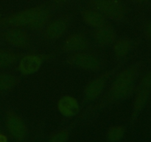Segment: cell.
Segmentation results:
<instances>
[{
    "mask_svg": "<svg viewBox=\"0 0 151 142\" xmlns=\"http://www.w3.org/2000/svg\"><path fill=\"white\" fill-rule=\"evenodd\" d=\"M139 75V69L136 66L127 67L119 73L108 92V100L111 102L122 101L132 93Z\"/></svg>",
    "mask_w": 151,
    "mask_h": 142,
    "instance_id": "obj_1",
    "label": "cell"
},
{
    "mask_svg": "<svg viewBox=\"0 0 151 142\" xmlns=\"http://www.w3.org/2000/svg\"><path fill=\"white\" fill-rule=\"evenodd\" d=\"M50 16V11L46 7H35L12 15L6 19L5 23L15 28L29 27L38 29L47 23Z\"/></svg>",
    "mask_w": 151,
    "mask_h": 142,
    "instance_id": "obj_2",
    "label": "cell"
},
{
    "mask_svg": "<svg viewBox=\"0 0 151 142\" xmlns=\"http://www.w3.org/2000/svg\"><path fill=\"white\" fill-rule=\"evenodd\" d=\"M90 4L105 17L113 20H120L125 15L124 7L119 0H90Z\"/></svg>",
    "mask_w": 151,
    "mask_h": 142,
    "instance_id": "obj_3",
    "label": "cell"
},
{
    "mask_svg": "<svg viewBox=\"0 0 151 142\" xmlns=\"http://www.w3.org/2000/svg\"><path fill=\"white\" fill-rule=\"evenodd\" d=\"M68 61L73 66L86 70H96L100 67V61L98 57L83 52L74 53L69 56Z\"/></svg>",
    "mask_w": 151,
    "mask_h": 142,
    "instance_id": "obj_4",
    "label": "cell"
},
{
    "mask_svg": "<svg viewBox=\"0 0 151 142\" xmlns=\"http://www.w3.org/2000/svg\"><path fill=\"white\" fill-rule=\"evenodd\" d=\"M6 125L11 135L17 140H23L27 135V127L21 118L14 112H9L6 118Z\"/></svg>",
    "mask_w": 151,
    "mask_h": 142,
    "instance_id": "obj_5",
    "label": "cell"
},
{
    "mask_svg": "<svg viewBox=\"0 0 151 142\" xmlns=\"http://www.w3.org/2000/svg\"><path fill=\"white\" fill-rule=\"evenodd\" d=\"M88 41L85 36L81 33H74L65 40L63 47L69 53H75L83 52L87 48Z\"/></svg>",
    "mask_w": 151,
    "mask_h": 142,
    "instance_id": "obj_6",
    "label": "cell"
},
{
    "mask_svg": "<svg viewBox=\"0 0 151 142\" xmlns=\"http://www.w3.org/2000/svg\"><path fill=\"white\" fill-rule=\"evenodd\" d=\"M41 59L37 55L29 54L24 56L19 64V71L24 75L35 73L40 69Z\"/></svg>",
    "mask_w": 151,
    "mask_h": 142,
    "instance_id": "obj_7",
    "label": "cell"
},
{
    "mask_svg": "<svg viewBox=\"0 0 151 142\" xmlns=\"http://www.w3.org/2000/svg\"><path fill=\"white\" fill-rule=\"evenodd\" d=\"M4 38L9 44L19 48L27 47L30 41L27 33L19 28L7 31L4 35Z\"/></svg>",
    "mask_w": 151,
    "mask_h": 142,
    "instance_id": "obj_8",
    "label": "cell"
},
{
    "mask_svg": "<svg viewBox=\"0 0 151 142\" xmlns=\"http://www.w3.org/2000/svg\"><path fill=\"white\" fill-rule=\"evenodd\" d=\"M58 109L60 114L64 116L72 117L78 114L80 106L75 98L71 96H65L58 101Z\"/></svg>",
    "mask_w": 151,
    "mask_h": 142,
    "instance_id": "obj_9",
    "label": "cell"
},
{
    "mask_svg": "<svg viewBox=\"0 0 151 142\" xmlns=\"http://www.w3.org/2000/svg\"><path fill=\"white\" fill-rule=\"evenodd\" d=\"M116 33L111 26L104 25L98 28L94 33V39L100 46H107L111 44L115 39Z\"/></svg>",
    "mask_w": 151,
    "mask_h": 142,
    "instance_id": "obj_10",
    "label": "cell"
},
{
    "mask_svg": "<svg viewBox=\"0 0 151 142\" xmlns=\"http://www.w3.org/2000/svg\"><path fill=\"white\" fill-rule=\"evenodd\" d=\"M106 82V75H101L94 78L87 84L84 91L86 98L89 100L96 99L104 90Z\"/></svg>",
    "mask_w": 151,
    "mask_h": 142,
    "instance_id": "obj_11",
    "label": "cell"
},
{
    "mask_svg": "<svg viewBox=\"0 0 151 142\" xmlns=\"http://www.w3.org/2000/svg\"><path fill=\"white\" fill-rule=\"evenodd\" d=\"M151 94V89L145 87H140L134 98L133 103V118H136L145 106Z\"/></svg>",
    "mask_w": 151,
    "mask_h": 142,
    "instance_id": "obj_12",
    "label": "cell"
},
{
    "mask_svg": "<svg viewBox=\"0 0 151 142\" xmlns=\"http://www.w3.org/2000/svg\"><path fill=\"white\" fill-rule=\"evenodd\" d=\"M66 31V24L63 21L55 20L49 24L44 30V36L49 40L60 38Z\"/></svg>",
    "mask_w": 151,
    "mask_h": 142,
    "instance_id": "obj_13",
    "label": "cell"
},
{
    "mask_svg": "<svg viewBox=\"0 0 151 142\" xmlns=\"http://www.w3.org/2000/svg\"><path fill=\"white\" fill-rule=\"evenodd\" d=\"M82 17L87 25L93 28H98L106 25V17L94 8L84 10Z\"/></svg>",
    "mask_w": 151,
    "mask_h": 142,
    "instance_id": "obj_14",
    "label": "cell"
},
{
    "mask_svg": "<svg viewBox=\"0 0 151 142\" xmlns=\"http://www.w3.org/2000/svg\"><path fill=\"white\" fill-rule=\"evenodd\" d=\"M133 46L132 41L130 38H121L114 43L113 46V50L115 55L117 57L122 58L129 53Z\"/></svg>",
    "mask_w": 151,
    "mask_h": 142,
    "instance_id": "obj_15",
    "label": "cell"
},
{
    "mask_svg": "<svg viewBox=\"0 0 151 142\" xmlns=\"http://www.w3.org/2000/svg\"><path fill=\"white\" fill-rule=\"evenodd\" d=\"M17 83L16 77L11 74H0V91H5L13 88Z\"/></svg>",
    "mask_w": 151,
    "mask_h": 142,
    "instance_id": "obj_16",
    "label": "cell"
},
{
    "mask_svg": "<svg viewBox=\"0 0 151 142\" xmlns=\"http://www.w3.org/2000/svg\"><path fill=\"white\" fill-rule=\"evenodd\" d=\"M125 129L123 126L116 125L111 127L107 133V138L111 141H117L122 138L125 134Z\"/></svg>",
    "mask_w": 151,
    "mask_h": 142,
    "instance_id": "obj_17",
    "label": "cell"
},
{
    "mask_svg": "<svg viewBox=\"0 0 151 142\" xmlns=\"http://www.w3.org/2000/svg\"><path fill=\"white\" fill-rule=\"evenodd\" d=\"M16 59V55L10 51L0 52V67H7L11 65Z\"/></svg>",
    "mask_w": 151,
    "mask_h": 142,
    "instance_id": "obj_18",
    "label": "cell"
},
{
    "mask_svg": "<svg viewBox=\"0 0 151 142\" xmlns=\"http://www.w3.org/2000/svg\"><path fill=\"white\" fill-rule=\"evenodd\" d=\"M69 136V133L67 130H62L58 132H56L54 134L52 135L50 141L54 142H63L68 140Z\"/></svg>",
    "mask_w": 151,
    "mask_h": 142,
    "instance_id": "obj_19",
    "label": "cell"
},
{
    "mask_svg": "<svg viewBox=\"0 0 151 142\" xmlns=\"http://www.w3.org/2000/svg\"><path fill=\"white\" fill-rule=\"evenodd\" d=\"M140 87H145L151 89V71L143 76L139 84Z\"/></svg>",
    "mask_w": 151,
    "mask_h": 142,
    "instance_id": "obj_20",
    "label": "cell"
},
{
    "mask_svg": "<svg viewBox=\"0 0 151 142\" xmlns=\"http://www.w3.org/2000/svg\"><path fill=\"white\" fill-rule=\"evenodd\" d=\"M144 32L145 36L151 41V22L146 24L144 28Z\"/></svg>",
    "mask_w": 151,
    "mask_h": 142,
    "instance_id": "obj_21",
    "label": "cell"
},
{
    "mask_svg": "<svg viewBox=\"0 0 151 142\" xmlns=\"http://www.w3.org/2000/svg\"><path fill=\"white\" fill-rule=\"evenodd\" d=\"M54 1L58 5H64L69 1V0H54Z\"/></svg>",
    "mask_w": 151,
    "mask_h": 142,
    "instance_id": "obj_22",
    "label": "cell"
},
{
    "mask_svg": "<svg viewBox=\"0 0 151 142\" xmlns=\"http://www.w3.org/2000/svg\"><path fill=\"white\" fill-rule=\"evenodd\" d=\"M132 1L136 3H139V4H144V3L148 2L150 0H132Z\"/></svg>",
    "mask_w": 151,
    "mask_h": 142,
    "instance_id": "obj_23",
    "label": "cell"
},
{
    "mask_svg": "<svg viewBox=\"0 0 151 142\" xmlns=\"http://www.w3.org/2000/svg\"><path fill=\"white\" fill-rule=\"evenodd\" d=\"M0 17H1V15H0Z\"/></svg>",
    "mask_w": 151,
    "mask_h": 142,
    "instance_id": "obj_24",
    "label": "cell"
}]
</instances>
